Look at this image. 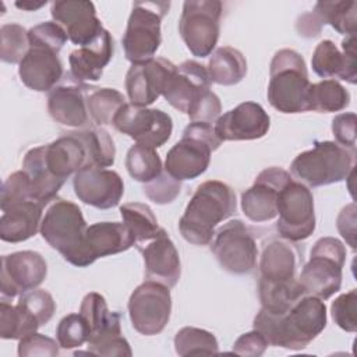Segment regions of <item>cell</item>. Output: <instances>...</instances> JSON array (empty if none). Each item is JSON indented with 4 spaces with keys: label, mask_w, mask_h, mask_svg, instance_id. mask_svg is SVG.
I'll list each match as a JSON object with an SVG mask.
<instances>
[{
    "label": "cell",
    "mask_w": 357,
    "mask_h": 357,
    "mask_svg": "<svg viewBox=\"0 0 357 357\" xmlns=\"http://www.w3.org/2000/svg\"><path fill=\"white\" fill-rule=\"evenodd\" d=\"M301 259L300 251L289 240L272 238L264 245L258 265V297L262 310L283 314L305 296L297 276Z\"/></svg>",
    "instance_id": "1"
},
{
    "label": "cell",
    "mask_w": 357,
    "mask_h": 357,
    "mask_svg": "<svg viewBox=\"0 0 357 357\" xmlns=\"http://www.w3.org/2000/svg\"><path fill=\"white\" fill-rule=\"evenodd\" d=\"M268 344L289 350L305 349L326 326V305L315 296H303L283 314L259 310L252 322Z\"/></svg>",
    "instance_id": "2"
},
{
    "label": "cell",
    "mask_w": 357,
    "mask_h": 357,
    "mask_svg": "<svg viewBox=\"0 0 357 357\" xmlns=\"http://www.w3.org/2000/svg\"><path fill=\"white\" fill-rule=\"evenodd\" d=\"M236 208V194L230 185L206 180L197 187L178 220L180 234L190 244L208 245L215 236V227L229 219Z\"/></svg>",
    "instance_id": "3"
},
{
    "label": "cell",
    "mask_w": 357,
    "mask_h": 357,
    "mask_svg": "<svg viewBox=\"0 0 357 357\" xmlns=\"http://www.w3.org/2000/svg\"><path fill=\"white\" fill-rule=\"evenodd\" d=\"M28 39L29 49L18 64L20 79L32 91H52L63 77L59 52L68 36L57 22L46 21L32 26Z\"/></svg>",
    "instance_id": "4"
},
{
    "label": "cell",
    "mask_w": 357,
    "mask_h": 357,
    "mask_svg": "<svg viewBox=\"0 0 357 357\" xmlns=\"http://www.w3.org/2000/svg\"><path fill=\"white\" fill-rule=\"evenodd\" d=\"M162 96L191 121L212 124L222 110L219 96L211 91L206 67L195 60H185L176 67Z\"/></svg>",
    "instance_id": "5"
},
{
    "label": "cell",
    "mask_w": 357,
    "mask_h": 357,
    "mask_svg": "<svg viewBox=\"0 0 357 357\" xmlns=\"http://www.w3.org/2000/svg\"><path fill=\"white\" fill-rule=\"evenodd\" d=\"M311 82L303 56L293 49L275 53L269 67L268 100L273 109L284 114L308 112Z\"/></svg>",
    "instance_id": "6"
},
{
    "label": "cell",
    "mask_w": 357,
    "mask_h": 357,
    "mask_svg": "<svg viewBox=\"0 0 357 357\" xmlns=\"http://www.w3.org/2000/svg\"><path fill=\"white\" fill-rule=\"evenodd\" d=\"M86 222L81 208L67 199L57 198L47 208L40 222L43 240L56 250L68 264L85 268V234Z\"/></svg>",
    "instance_id": "7"
},
{
    "label": "cell",
    "mask_w": 357,
    "mask_h": 357,
    "mask_svg": "<svg viewBox=\"0 0 357 357\" xmlns=\"http://www.w3.org/2000/svg\"><path fill=\"white\" fill-rule=\"evenodd\" d=\"M356 152L335 141H315L308 151L298 153L291 165V174L308 187L340 183L354 170Z\"/></svg>",
    "instance_id": "8"
},
{
    "label": "cell",
    "mask_w": 357,
    "mask_h": 357,
    "mask_svg": "<svg viewBox=\"0 0 357 357\" xmlns=\"http://www.w3.org/2000/svg\"><path fill=\"white\" fill-rule=\"evenodd\" d=\"M212 124L191 121L181 138L167 152L165 170L176 180H192L204 174L211 163L212 152L220 146Z\"/></svg>",
    "instance_id": "9"
},
{
    "label": "cell",
    "mask_w": 357,
    "mask_h": 357,
    "mask_svg": "<svg viewBox=\"0 0 357 357\" xmlns=\"http://www.w3.org/2000/svg\"><path fill=\"white\" fill-rule=\"evenodd\" d=\"M346 247L335 237H322L315 241L308 262L298 275L304 294L328 300L342 287Z\"/></svg>",
    "instance_id": "10"
},
{
    "label": "cell",
    "mask_w": 357,
    "mask_h": 357,
    "mask_svg": "<svg viewBox=\"0 0 357 357\" xmlns=\"http://www.w3.org/2000/svg\"><path fill=\"white\" fill-rule=\"evenodd\" d=\"M79 314L89 325L88 353L105 357H130V343L121 332V315L110 311L105 297L96 291L85 294L81 301Z\"/></svg>",
    "instance_id": "11"
},
{
    "label": "cell",
    "mask_w": 357,
    "mask_h": 357,
    "mask_svg": "<svg viewBox=\"0 0 357 357\" xmlns=\"http://www.w3.org/2000/svg\"><path fill=\"white\" fill-rule=\"evenodd\" d=\"M170 8L169 1H134L121 38L126 59L131 64L153 59L162 43L160 24Z\"/></svg>",
    "instance_id": "12"
},
{
    "label": "cell",
    "mask_w": 357,
    "mask_h": 357,
    "mask_svg": "<svg viewBox=\"0 0 357 357\" xmlns=\"http://www.w3.org/2000/svg\"><path fill=\"white\" fill-rule=\"evenodd\" d=\"M223 4L218 0H188L183 4L178 33L195 57H208L220 33Z\"/></svg>",
    "instance_id": "13"
},
{
    "label": "cell",
    "mask_w": 357,
    "mask_h": 357,
    "mask_svg": "<svg viewBox=\"0 0 357 357\" xmlns=\"http://www.w3.org/2000/svg\"><path fill=\"white\" fill-rule=\"evenodd\" d=\"M211 243L212 254L226 272L248 275L257 268V241L243 220L234 219L219 227Z\"/></svg>",
    "instance_id": "14"
},
{
    "label": "cell",
    "mask_w": 357,
    "mask_h": 357,
    "mask_svg": "<svg viewBox=\"0 0 357 357\" xmlns=\"http://www.w3.org/2000/svg\"><path fill=\"white\" fill-rule=\"evenodd\" d=\"M128 315L132 328L145 336L160 333L172 314L170 287L156 280H145L128 298Z\"/></svg>",
    "instance_id": "15"
},
{
    "label": "cell",
    "mask_w": 357,
    "mask_h": 357,
    "mask_svg": "<svg viewBox=\"0 0 357 357\" xmlns=\"http://www.w3.org/2000/svg\"><path fill=\"white\" fill-rule=\"evenodd\" d=\"M276 230L282 238L291 243L308 238L315 230V209L311 190L291 180L279 195Z\"/></svg>",
    "instance_id": "16"
},
{
    "label": "cell",
    "mask_w": 357,
    "mask_h": 357,
    "mask_svg": "<svg viewBox=\"0 0 357 357\" xmlns=\"http://www.w3.org/2000/svg\"><path fill=\"white\" fill-rule=\"evenodd\" d=\"M112 126L128 135L135 144L159 148L165 145L173 131L172 117L160 109H148L124 103L114 114Z\"/></svg>",
    "instance_id": "17"
},
{
    "label": "cell",
    "mask_w": 357,
    "mask_h": 357,
    "mask_svg": "<svg viewBox=\"0 0 357 357\" xmlns=\"http://www.w3.org/2000/svg\"><path fill=\"white\" fill-rule=\"evenodd\" d=\"M293 180L289 172L271 166L264 169L254 184L241 194V209L247 219L255 223L269 222L278 216L280 191Z\"/></svg>",
    "instance_id": "18"
},
{
    "label": "cell",
    "mask_w": 357,
    "mask_h": 357,
    "mask_svg": "<svg viewBox=\"0 0 357 357\" xmlns=\"http://www.w3.org/2000/svg\"><path fill=\"white\" fill-rule=\"evenodd\" d=\"M47 275L45 258L31 250L1 257L0 290L3 297L14 298L43 283Z\"/></svg>",
    "instance_id": "19"
},
{
    "label": "cell",
    "mask_w": 357,
    "mask_h": 357,
    "mask_svg": "<svg viewBox=\"0 0 357 357\" xmlns=\"http://www.w3.org/2000/svg\"><path fill=\"white\" fill-rule=\"evenodd\" d=\"M176 67L165 57H153L145 63L131 64L126 74V91L130 103L141 107L152 105L163 95Z\"/></svg>",
    "instance_id": "20"
},
{
    "label": "cell",
    "mask_w": 357,
    "mask_h": 357,
    "mask_svg": "<svg viewBox=\"0 0 357 357\" xmlns=\"http://www.w3.org/2000/svg\"><path fill=\"white\" fill-rule=\"evenodd\" d=\"M74 192L78 199L98 209H110L119 205L124 194V183L114 170L85 167L74 174Z\"/></svg>",
    "instance_id": "21"
},
{
    "label": "cell",
    "mask_w": 357,
    "mask_h": 357,
    "mask_svg": "<svg viewBox=\"0 0 357 357\" xmlns=\"http://www.w3.org/2000/svg\"><path fill=\"white\" fill-rule=\"evenodd\" d=\"M91 88V85L77 81L68 73L63 82L49 91L47 112L50 117L67 127H86L91 120L86 106Z\"/></svg>",
    "instance_id": "22"
},
{
    "label": "cell",
    "mask_w": 357,
    "mask_h": 357,
    "mask_svg": "<svg viewBox=\"0 0 357 357\" xmlns=\"http://www.w3.org/2000/svg\"><path fill=\"white\" fill-rule=\"evenodd\" d=\"M271 127V119L257 102H243L223 113L215 121L213 131L223 141H252L262 138Z\"/></svg>",
    "instance_id": "23"
},
{
    "label": "cell",
    "mask_w": 357,
    "mask_h": 357,
    "mask_svg": "<svg viewBox=\"0 0 357 357\" xmlns=\"http://www.w3.org/2000/svg\"><path fill=\"white\" fill-rule=\"evenodd\" d=\"M50 14L74 43L85 46L91 43L105 28L96 15L92 1L85 0H61L52 3Z\"/></svg>",
    "instance_id": "24"
},
{
    "label": "cell",
    "mask_w": 357,
    "mask_h": 357,
    "mask_svg": "<svg viewBox=\"0 0 357 357\" xmlns=\"http://www.w3.org/2000/svg\"><path fill=\"white\" fill-rule=\"evenodd\" d=\"M357 3L354 0L318 1L312 13L303 14L296 24L301 36L314 38L319 35L322 25L329 24L336 32L351 36L357 28Z\"/></svg>",
    "instance_id": "25"
},
{
    "label": "cell",
    "mask_w": 357,
    "mask_h": 357,
    "mask_svg": "<svg viewBox=\"0 0 357 357\" xmlns=\"http://www.w3.org/2000/svg\"><path fill=\"white\" fill-rule=\"evenodd\" d=\"M42 155L47 170L64 181L81 169L91 167L88 149L78 130L66 132L50 144L42 145Z\"/></svg>",
    "instance_id": "26"
},
{
    "label": "cell",
    "mask_w": 357,
    "mask_h": 357,
    "mask_svg": "<svg viewBox=\"0 0 357 357\" xmlns=\"http://www.w3.org/2000/svg\"><path fill=\"white\" fill-rule=\"evenodd\" d=\"M340 52L337 46L329 40H321L314 49L311 57V67L321 78L337 77L351 85L357 81V63H356V35L346 36L342 40Z\"/></svg>",
    "instance_id": "27"
},
{
    "label": "cell",
    "mask_w": 357,
    "mask_h": 357,
    "mask_svg": "<svg viewBox=\"0 0 357 357\" xmlns=\"http://www.w3.org/2000/svg\"><path fill=\"white\" fill-rule=\"evenodd\" d=\"M138 250L144 258L146 279L160 282L170 289L177 284L181 275L180 255L163 227H160L156 237L141 245Z\"/></svg>",
    "instance_id": "28"
},
{
    "label": "cell",
    "mask_w": 357,
    "mask_h": 357,
    "mask_svg": "<svg viewBox=\"0 0 357 357\" xmlns=\"http://www.w3.org/2000/svg\"><path fill=\"white\" fill-rule=\"evenodd\" d=\"M114 53V40L103 29L91 43L73 50L68 56L70 74L79 82H93L102 77Z\"/></svg>",
    "instance_id": "29"
},
{
    "label": "cell",
    "mask_w": 357,
    "mask_h": 357,
    "mask_svg": "<svg viewBox=\"0 0 357 357\" xmlns=\"http://www.w3.org/2000/svg\"><path fill=\"white\" fill-rule=\"evenodd\" d=\"M134 245V237L123 222H96L86 229L85 258L88 266L98 258L127 251Z\"/></svg>",
    "instance_id": "30"
},
{
    "label": "cell",
    "mask_w": 357,
    "mask_h": 357,
    "mask_svg": "<svg viewBox=\"0 0 357 357\" xmlns=\"http://www.w3.org/2000/svg\"><path fill=\"white\" fill-rule=\"evenodd\" d=\"M42 209L39 202L28 199L1 211L0 238L6 243H21L33 237L40 229Z\"/></svg>",
    "instance_id": "31"
},
{
    "label": "cell",
    "mask_w": 357,
    "mask_h": 357,
    "mask_svg": "<svg viewBox=\"0 0 357 357\" xmlns=\"http://www.w3.org/2000/svg\"><path fill=\"white\" fill-rule=\"evenodd\" d=\"M22 170L29 177L32 199L39 202L42 206L53 201L59 190L66 183L64 180L53 176L45 166L42 145L35 146L25 153L22 160Z\"/></svg>",
    "instance_id": "32"
},
{
    "label": "cell",
    "mask_w": 357,
    "mask_h": 357,
    "mask_svg": "<svg viewBox=\"0 0 357 357\" xmlns=\"http://www.w3.org/2000/svg\"><path fill=\"white\" fill-rule=\"evenodd\" d=\"M211 82L223 86H231L243 81L247 74V60L244 54L231 46L218 47L206 67Z\"/></svg>",
    "instance_id": "33"
},
{
    "label": "cell",
    "mask_w": 357,
    "mask_h": 357,
    "mask_svg": "<svg viewBox=\"0 0 357 357\" xmlns=\"http://www.w3.org/2000/svg\"><path fill=\"white\" fill-rule=\"evenodd\" d=\"M120 215L123 222L130 229L134 237V245L139 248L145 243L151 241L159 233L160 227L158 219L146 204L141 202H128L120 206Z\"/></svg>",
    "instance_id": "34"
},
{
    "label": "cell",
    "mask_w": 357,
    "mask_h": 357,
    "mask_svg": "<svg viewBox=\"0 0 357 357\" xmlns=\"http://www.w3.org/2000/svg\"><path fill=\"white\" fill-rule=\"evenodd\" d=\"M308 110L319 113H333L350 105L349 91L336 79H322L311 84L308 91Z\"/></svg>",
    "instance_id": "35"
},
{
    "label": "cell",
    "mask_w": 357,
    "mask_h": 357,
    "mask_svg": "<svg viewBox=\"0 0 357 357\" xmlns=\"http://www.w3.org/2000/svg\"><path fill=\"white\" fill-rule=\"evenodd\" d=\"M128 174L142 184H146L163 173V165L155 148L135 144L126 155Z\"/></svg>",
    "instance_id": "36"
},
{
    "label": "cell",
    "mask_w": 357,
    "mask_h": 357,
    "mask_svg": "<svg viewBox=\"0 0 357 357\" xmlns=\"http://www.w3.org/2000/svg\"><path fill=\"white\" fill-rule=\"evenodd\" d=\"M124 103H127L126 98L114 88L92 86L86 99L89 117L98 127L112 124L114 114Z\"/></svg>",
    "instance_id": "37"
},
{
    "label": "cell",
    "mask_w": 357,
    "mask_h": 357,
    "mask_svg": "<svg viewBox=\"0 0 357 357\" xmlns=\"http://www.w3.org/2000/svg\"><path fill=\"white\" fill-rule=\"evenodd\" d=\"M40 326L18 304L11 305L7 300L0 303V337L6 340H20L36 332Z\"/></svg>",
    "instance_id": "38"
},
{
    "label": "cell",
    "mask_w": 357,
    "mask_h": 357,
    "mask_svg": "<svg viewBox=\"0 0 357 357\" xmlns=\"http://www.w3.org/2000/svg\"><path fill=\"white\" fill-rule=\"evenodd\" d=\"M174 350L178 356H198V354H216L219 344L216 336L201 328L184 326L174 336Z\"/></svg>",
    "instance_id": "39"
},
{
    "label": "cell",
    "mask_w": 357,
    "mask_h": 357,
    "mask_svg": "<svg viewBox=\"0 0 357 357\" xmlns=\"http://www.w3.org/2000/svg\"><path fill=\"white\" fill-rule=\"evenodd\" d=\"M89 155L91 167H110L116 159V146L112 135L103 127L78 130Z\"/></svg>",
    "instance_id": "40"
},
{
    "label": "cell",
    "mask_w": 357,
    "mask_h": 357,
    "mask_svg": "<svg viewBox=\"0 0 357 357\" xmlns=\"http://www.w3.org/2000/svg\"><path fill=\"white\" fill-rule=\"evenodd\" d=\"M29 49L28 31L18 24H4L0 28V59L8 64H20Z\"/></svg>",
    "instance_id": "41"
},
{
    "label": "cell",
    "mask_w": 357,
    "mask_h": 357,
    "mask_svg": "<svg viewBox=\"0 0 357 357\" xmlns=\"http://www.w3.org/2000/svg\"><path fill=\"white\" fill-rule=\"evenodd\" d=\"M89 332V325L79 312L68 314L57 324L56 339L61 349H75L88 342Z\"/></svg>",
    "instance_id": "42"
},
{
    "label": "cell",
    "mask_w": 357,
    "mask_h": 357,
    "mask_svg": "<svg viewBox=\"0 0 357 357\" xmlns=\"http://www.w3.org/2000/svg\"><path fill=\"white\" fill-rule=\"evenodd\" d=\"M17 304L24 308L39 326L46 325L56 312L53 296L43 289H33L21 294Z\"/></svg>",
    "instance_id": "43"
},
{
    "label": "cell",
    "mask_w": 357,
    "mask_h": 357,
    "mask_svg": "<svg viewBox=\"0 0 357 357\" xmlns=\"http://www.w3.org/2000/svg\"><path fill=\"white\" fill-rule=\"evenodd\" d=\"M357 290L351 289L347 293L340 294L335 301L331 304V314L335 324L346 331V332H356L357 331Z\"/></svg>",
    "instance_id": "44"
},
{
    "label": "cell",
    "mask_w": 357,
    "mask_h": 357,
    "mask_svg": "<svg viewBox=\"0 0 357 357\" xmlns=\"http://www.w3.org/2000/svg\"><path fill=\"white\" fill-rule=\"evenodd\" d=\"M28 199H32L29 177L24 170L14 172L7 177V180L3 183V187H1V195H0L1 211L10 208L14 204L28 201Z\"/></svg>",
    "instance_id": "45"
},
{
    "label": "cell",
    "mask_w": 357,
    "mask_h": 357,
    "mask_svg": "<svg viewBox=\"0 0 357 357\" xmlns=\"http://www.w3.org/2000/svg\"><path fill=\"white\" fill-rule=\"evenodd\" d=\"M144 194L159 205L173 202L181 191V181L173 178L166 170L155 180L144 184Z\"/></svg>",
    "instance_id": "46"
},
{
    "label": "cell",
    "mask_w": 357,
    "mask_h": 357,
    "mask_svg": "<svg viewBox=\"0 0 357 357\" xmlns=\"http://www.w3.org/2000/svg\"><path fill=\"white\" fill-rule=\"evenodd\" d=\"M20 357H54L59 354V343L42 333L32 332L18 343Z\"/></svg>",
    "instance_id": "47"
},
{
    "label": "cell",
    "mask_w": 357,
    "mask_h": 357,
    "mask_svg": "<svg viewBox=\"0 0 357 357\" xmlns=\"http://www.w3.org/2000/svg\"><path fill=\"white\" fill-rule=\"evenodd\" d=\"M356 113H340L332 120V132L335 135V142L340 146L356 152Z\"/></svg>",
    "instance_id": "48"
},
{
    "label": "cell",
    "mask_w": 357,
    "mask_h": 357,
    "mask_svg": "<svg viewBox=\"0 0 357 357\" xmlns=\"http://www.w3.org/2000/svg\"><path fill=\"white\" fill-rule=\"evenodd\" d=\"M268 346L269 344L264 335L257 329H252L251 332L243 333L240 337H237L233 344L231 353L245 357H259L265 353Z\"/></svg>",
    "instance_id": "49"
},
{
    "label": "cell",
    "mask_w": 357,
    "mask_h": 357,
    "mask_svg": "<svg viewBox=\"0 0 357 357\" xmlns=\"http://www.w3.org/2000/svg\"><path fill=\"white\" fill-rule=\"evenodd\" d=\"M336 226L346 243L356 250V204L346 205L337 215Z\"/></svg>",
    "instance_id": "50"
},
{
    "label": "cell",
    "mask_w": 357,
    "mask_h": 357,
    "mask_svg": "<svg viewBox=\"0 0 357 357\" xmlns=\"http://www.w3.org/2000/svg\"><path fill=\"white\" fill-rule=\"evenodd\" d=\"M46 4V1H40V3H32V1H17L15 3V6L18 7V8H22V10H26V11H35V10H38V8H40V7H43Z\"/></svg>",
    "instance_id": "51"
}]
</instances>
